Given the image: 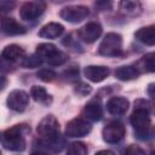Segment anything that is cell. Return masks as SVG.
<instances>
[{
    "label": "cell",
    "instance_id": "obj_28",
    "mask_svg": "<svg viewBox=\"0 0 155 155\" xmlns=\"http://www.w3.org/2000/svg\"><path fill=\"white\" fill-rule=\"evenodd\" d=\"M122 155H147V153L140 147H138L136 144H131V145H128L124 150V154Z\"/></svg>",
    "mask_w": 155,
    "mask_h": 155
},
{
    "label": "cell",
    "instance_id": "obj_1",
    "mask_svg": "<svg viewBox=\"0 0 155 155\" xmlns=\"http://www.w3.org/2000/svg\"><path fill=\"white\" fill-rule=\"evenodd\" d=\"M131 125L136 132L137 138L145 140L150 138V103L144 99H139L134 103V110L130 117Z\"/></svg>",
    "mask_w": 155,
    "mask_h": 155
},
{
    "label": "cell",
    "instance_id": "obj_8",
    "mask_svg": "<svg viewBox=\"0 0 155 155\" xmlns=\"http://www.w3.org/2000/svg\"><path fill=\"white\" fill-rule=\"evenodd\" d=\"M91 132V125L80 117L70 120L65 126V134L70 138L75 137H84Z\"/></svg>",
    "mask_w": 155,
    "mask_h": 155
},
{
    "label": "cell",
    "instance_id": "obj_25",
    "mask_svg": "<svg viewBox=\"0 0 155 155\" xmlns=\"http://www.w3.org/2000/svg\"><path fill=\"white\" fill-rule=\"evenodd\" d=\"M41 63H42V59L35 53V54H31V56L24 58V61L22 62V65L25 68H36V67L41 65Z\"/></svg>",
    "mask_w": 155,
    "mask_h": 155
},
{
    "label": "cell",
    "instance_id": "obj_9",
    "mask_svg": "<svg viewBox=\"0 0 155 155\" xmlns=\"http://www.w3.org/2000/svg\"><path fill=\"white\" fill-rule=\"evenodd\" d=\"M36 131L41 137H50L59 133V124L53 115H47L39 122Z\"/></svg>",
    "mask_w": 155,
    "mask_h": 155
},
{
    "label": "cell",
    "instance_id": "obj_21",
    "mask_svg": "<svg viewBox=\"0 0 155 155\" xmlns=\"http://www.w3.org/2000/svg\"><path fill=\"white\" fill-rule=\"evenodd\" d=\"M30 94H31L33 99L36 101V102L45 103V104L50 102V96L42 86H33L31 90H30Z\"/></svg>",
    "mask_w": 155,
    "mask_h": 155
},
{
    "label": "cell",
    "instance_id": "obj_18",
    "mask_svg": "<svg viewBox=\"0 0 155 155\" xmlns=\"http://www.w3.org/2000/svg\"><path fill=\"white\" fill-rule=\"evenodd\" d=\"M82 113L91 121H99L103 117V109H102L99 102H96V101L87 103L85 105Z\"/></svg>",
    "mask_w": 155,
    "mask_h": 155
},
{
    "label": "cell",
    "instance_id": "obj_5",
    "mask_svg": "<svg viewBox=\"0 0 155 155\" xmlns=\"http://www.w3.org/2000/svg\"><path fill=\"white\" fill-rule=\"evenodd\" d=\"M46 8V4L42 1H27L21 6L19 16L23 21H34L40 17Z\"/></svg>",
    "mask_w": 155,
    "mask_h": 155
},
{
    "label": "cell",
    "instance_id": "obj_23",
    "mask_svg": "<svg viewBox=\"0 0 155 155\" xmlns=\"http://www.w3.org/2000/svg\"><path fill=\"white\" fill-rule=\"evenodd\" d=\"M139 65H140L145 71L153 73V71L155 70V68H154V53L150 52V53L145 54L144 57H142V59L139 61Z\"/></svg>",
    "mask_w": 155,
    "mask_h": 155
},
{
    "label": "cell",
    "instance_id": "obj_16",
    "mask_svg": "<svg viewBox=\"0 0 155 155\" xmlns=\"http://www.w3.org/2000/svg\"><path fill=\"white\" fill-rule=\"evenodd\" d=\"M40 144H42V147H45L46 149H50L54 153L61 151L65 144L64 138L61 137L59 133L50 136V137H42V140H40Z\"/></svg>",
    "mask_w": 155,
    "mask_h": 155
},
{
    "label": "cell",
    "instance_id": "obj_15",
    "mask_svg": "<svg viewBox=\"0 0 155 155\" xmlns=\"http://www.w3.org/2000/svg\"><path fill=\"white\" fill-rule=\"evenodd\" d=\"M134 36L138 41L148 46H153L155 44V27L154 25L143 27L134 33Z\"/></svg>",
    "mask_w": 155,
    "mask_h": 155
},
{
    "label": "cell",
    "instance_id": "obj_13",
    "mask_svg": "<svg viewBox=\"0 0 155 155\" xmlns=\"http://www.w3.org/2000/svg\"><path fill=\"white\" fill-rule=\"evenodd\" d=\"M0 27L6 35H21L27 31L25 28L13 18H4Z\"/></svg>",
    "mask_w": 155,
    "mask_h": 155
},
{
    "label": "cell",
    "instance_id": "obj_34",
    "mask_svg": "<svg viewBox=\"0 0 155 155\" xmlns=\"http://www.w3.org/2000/svg\"><path fill=\"white\" fill-rule=\"evenodd\" d=\"M153 87H154V85L150 84V85H149V90H148V91H149V96H150L151 98H153V96H154V94H153Z\"/></svg>",
    "mask_w": 155,
    "mask_h": 155
},
{
    "label": "cell",
    "instance_id": "obj_17",
    "mask_svg": "<svg viewBox=\"0 0 155 155\" xmlns=\"http://www.w3.org/2000/svg\"><path fill=\"white\" fill-rule=\"evenodd\" d=\"M139 69L136 67V65H122V67H119L116 68L115 70V76L119 79V80H122V81H130V80H133V79H137L138 75H139Z\"/></svg>",
    "mask_w": 155,
    "mask_h": 155
},
{
    "label": "cell",
    "instance_id": "obj_7",
    "mask_svg": "<svg viewBox=\"0 0 155 155\" xmlns=\"http://www.w3.org/2000/svg\"><path fill=\"white\" fill-rule=\"evenodd\" d=\"M7 107L15 111L22 113L27 109L29 103V96L22 90H13L7 96Z\"/></svg>",
    "mask_w": 155,
    "mask_h": 155
},
{
    "label": "cell",
    "instance_id": "obj_20",
    "mask_svg": "<svg viewBox=\"0 0 155 155\" xmlns=\"http://www.w3.org/2000/svg\"><path fill=\"white\" fill-rule=\"evenodd\" d=\"M58 51V48L53 45V44H48V42H44L36 46V54L44 61L48 59L52 54H54Z\"/></svg>",
    "mask_w": 155,
    "mask_h": 155
},
{
    "label": "cell",
    "instance_id": "obj_32",
    "mask_svg": "<svg viewBox=\"0 0 155 155\" xmlns=\"http://www.w3.org/2000/svg\"><path fill=\"white\" fill-rule=\"evenodd\" d=\"M6 85H7V79L5 76H0V91L4 90L6 87Z\"/></svg>",
    "mask_w": 155,
    "mask_h": 155
},
{
    "label": "cell",
    "instance_id": "obj_31",
    "mask_svg": "<svg viewBox=\"0 0 155 155\" xmlns=\"http://www.w3.org/2000/svg\"><path fill=\"white\" fill-rule=\"evenodd\" d=\"M94 5H96V7H98L99 10H109L113 4H111L110 1H108V2H107V1H98V2H96Z\"/></svg>",
    "mask_w": 155,
    "mask_h": 155
},
{
    "label": "cell",
    "instance_id": "obj_2",
    "mask_svg": "<svg viewBox=\"0 0 155 155\" xmlns=\"http://www.w3.org/2000/svg\"><path fill=\"white\" fill-rule=\"evenodd\" d=\"M29 128L24 125H16L6 130L2 134V145L12 151H23L25 149V138L24 133Z\"/></svg>",
    "mask_w": 155,
    "mask_h": 155
},
{
    "label": "cell",
    "instance_id": "obj_35",
    "mask_svg": "<svg viewBox=\"0 0 155 155\" xmlns=\"http://www.w3.org/2000/svg\"><path fill=\"white\" fill-rule=\"evenodd\" d=\"M31 155H48V154H46V153H41V151H36V153H33Z\"/></svg>",
    "mask_w": 155,
    "mask_h": 155
},
{
    "label": "cell",
    "instance_id": "obj_10",
    "mask_svg": "<svg viewBox=\"0 0 155 155\" xmlns=\"http://www.w3.org/2000/svg\"><path fill=\"white\" fill-rule=\"evenodd\" d=\"M78 34L85 42H94L102 34V25L97 22H88L78 31Z\"/></svg>",
    "mask_w": 155,
    "mask_h": 155
},
{
    "label": "cell",
    "instance_id": "obj_4",
    "mask_svg": "<svg viewBox=\"0 0 155 155\" xmlns=\"http://www.w3.org/2000/svg\"><path fill=\"white\" fill-rule=\"evenodd\" d=\"M88 13H90V11H88L87 6L70 5V6H67V7L62 8L61 12H59V16L69 23H79V22L84 21L88 16Z\"/></svg>",
    "mask_w": 155,
    "mask_h": 155
},
{
    "label": "cell",
    "instance_id": "obj_22",
    "mask_svg": "<svg viewBox=\"0 0 155 155\" xmlns=\"http://www.w3.org/2000/svg\"><path fill=\"white\" fill-rule=\"evenodd\" d=\"M67 155H87V147L82 142H74L69 145Z\"/></svg>",
    "mask_w": 155,
    "mask_h": 155
},
{
    "label": "cell",
    "instance_id": "obj_12",
    "mask_svg": "<svg viewBox=\"0 0 155 155\" xmlns=\"http://www.w3.org/2000/svg\"><path fill=\"white\" fill-rule=\"evenodd\" d=\"M128 101L124 97H113L108 101L107 103V109L109 111V114L114 115V116H120L124 115L127 109H128Z\"/></svg>",
    "mask_w": 155,
    "mask_h": 155
},
{
    "label": "cell",
    "instance_id": "obj_30",
    "mask_svg": "<svg viewBox=\"0 0 155 155\" xmlns=\"http://www.w3.org/2000/svg\"><path fill=\"white\" fill-rule=\"evenodd\" d=\"M15 2L13 1H7V0H0V12H8L13 8Z\"/></svg>",
    "mask_w": 155,
    "mask_h": 155
},
{
    "label": "cell",
    "instance_id": "obj_33",
    "mask_svg": "<svg viewBox=\"0 0 155 155\" xmlns=\"http://www.w3.org/2000/svg\"><path fill=\"white\" fill-rule=\"evenodd\" d=\"M96 155H115V153L111 150H99L96 153Z\"/></svg>",
    "mask_w": 155,
    "mask_h": 155
},
{
    "label": "cell",
    "instance_id": "obj_6",
    "mask_svg": "<svg viewBox=\"0 0 155 155\" xmlns=\"http://www.w3.org/2000/svg\"><path fill=\"white\" fill-rule=\"evenodd\" d=\"M102 136L107 143H117L125 136V126L119 121H110L104 126Z\"/></svg>",
    "mask_w": 155,
    "mask_h": 155
},
{
    "label": "cell",
    "instance_id": "obj_26",
    "mask_svg": "<svg viewBox=\"0 0 155 155\" xmlns=\"http://www.w3.org/2000/svg\"><path fill=\"white\" fill-rule=\"evenodd\" d=\"M120 8L127 13H134L137 10H140L142 7H140V4L137 1H121Z\"/></svg>",
    "mask_w": 155,
    "mask_h": 155
},
{
    "label": "cell",
    "instance_id": "obj_11",
    "mask_svg": "<svg viewBox=\"0 0 155 155\" xmlns=\"http://www.w3.org/2000/svg\"><path fill=\"white\" fill-rule=\"evenodd\" d=\"M85 76L92 82H101L110 74L108 67L104 65H88L85 68Z\"/></svg>",
    "mask_w": 155,
    "mask_h": 155
},
{
    "label": "cell",
    "instance_id": "obj_24",
    "mask_svg": "<svg viewBox=\"0 0 155 155\" xmlns=\"http://www.w3.org/2000/svg\"><path fill=\"white\" fill-rule=\"evenodd\" d=\"M68 59V56L62 52V51H57L54 54H52L48 59H46V63H48L50 65H62L63 63H65Z\"/></svg>",
    "mask_w": 155,
    "mask_h": 155
},
{
    "label": "cell",
    "instance_id": "obj_27",
    "mask_svg": "<svg viewBox=\"0 0 155 155\" xmlns=\"http://www.w3.org/2000/svg\"><path fill=\"white\" fill-rule=\"evenodd\" d=\"M36 75H38V78H39L40 80L46 81V82L52 81V80L56 78V73H54L53 70H51V69H40Z\"/></svg>",
    "mask_w": 155,
    "mask_h": 155
},
{
    "label": "cell",
    "instance_id": "obj_29",
    "mask_svg": "<svg viewBox=\"0 0 155 155\" xmlns=\"http://www.w3.org/2000/svg\"><path fill=\"white\" fill-rule=\"evenodd\" d=\"M91 86L90 85H87V84H84V82H80L78 86H76V88H75V92L78 93V94H80V96H86V94H88L90 92H91Z\"/></svg>",
    "mask_w": 155,
    "mask_h": 155
},
{
    "label": "cell",
    "instance_id": "obj_36",
    "mask_svg": "<svg viewBox=\"0 0 155 155\" xmlns=\"http://www.w3.org/2000/svg\"><path fill=\"white\" fill-rule=\"evenodd\" d=\"M0 155H1V154H0Z\"/></svg>",
    "mask_w": 155,
    "mask_h": 155
},
{
    "label": "cell",
    "instance_id": "obj_19",
    "mask_svg": "<svg viewBox=\"0 0 155 155\" xmlns=\"http://www.w3.org/2000/svg\"><path fill=\"white\" fill-rule=\"evenodd\" d=\"M1 54H2V57H4L5 59H7V61H17L18 58L23 57L24 50H23L21 46L12 44V45H7V46L2 50V53H1Z\"/></svg>",
    "mask_w": 155,
    "mask_h": 155
},
{
    "label": "cell",
    "instance_id": "obj_14",
    "mask_svg": "<svg viewBox=\"0 0 155 155\" xmlns=\"http://www.w3.org/2000/svg\"><path fill=\"white\" fill-rule=\"evenodd\" d=\"M63 31H64V27L62 24L51 22L40 29L39 36L45 38V39H57L63 34Z\"/></svg>",
    "mask_w": 155,
    "mask_h": 155
},
{
    "label": "cell",
    "instance_id": "obj_3",
    "mask_svg": "<svg viewBox=\"0 0 155 155\" xmlns=\"http://www.w3.org/2000/svg\"><path fill=\"white\" fill-rule=\"evenodd\" d=\"M98 52L102 56L116 57L122 53V38L117 33H108L99 44Z\"/></svg>",
    "mask_w": 155,
    "mask_h": 155
}]
</instances>
